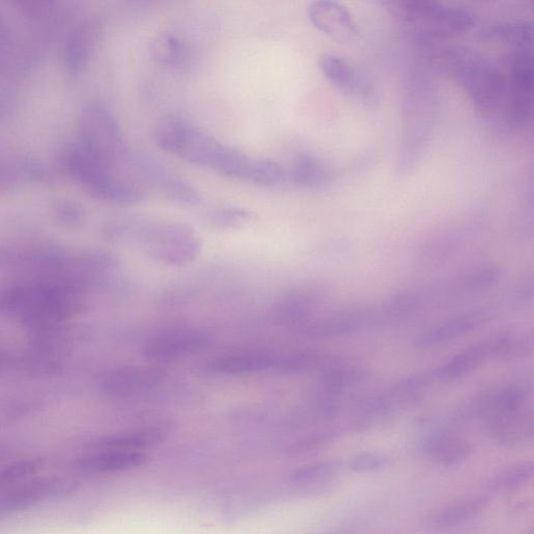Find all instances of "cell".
Instances as JSON below:
<instances>
[{
	"label": "cell",
	"mask_w": 534,
	"mask_h": 534,
	"mask_svg": "<svg viewBox=\"0 0 534 534\" xmlns=\"http://www.w3.org/2000/svg\"><path fill=\"white\" fill-rule=\"evenodd\" d=\"M106 239L130 242L152 260L168 266H186L202 254V242L190 227L177 223L120 220L103 229Z\"/></svg>",
	"instance_id": "obj_1"
},
{
	"label": "cell",
	"mask_w": 534,
	"mask_h": 534,
	"mask_svg": "<svg viewBox=\"0 0 534 534\" xmlns=\"http://www.w3.org/2000/svg\"><path fill=\"white\" fill-rule=\"evenodd\" d=\"M447 74L469 95L482 113H496L504 103L506 78L490 61L463 46L449 47L442 56Z\"/></svg>",
	"instance_id": "obj_2"
},
{
	"label": "cell",
	"mask_w": 534,
	"mask_h": 534,
	"mask_svg": "<svg viewBox=\"0 0 534 534\" xmlns=\"http://www.w3.org/2000/svg\"><path fill=\"white\" fill-rule=\"evenodd\" d=\"M62 164L67 173L96 200L131 206L144 198L143 190L138 185L115 173L89 151L80 139L67 145L63 151Z\"/></svg>",
	"instance_id": "obj_3"
},
{
	"label": "cell",
	"mask_w": 534,
	"mask_h": 534,
	"mask_svg": "<svg viewBox=\"0 0 534 534\" xmlns=\"http://www.w3.org/2000/svg\"><path fill=\"white\" fill-rule=\"evenodd\" d=\"M155 141L163 151L216 173L230 150L220 140L177 116L160 121L155 129Z\"/></svg>",
	"instance_id": "obj_4"
},
{
	"label": "cell",
	"mask_w": 534,
	"mask_h": 534,
	"mask_svg": "<svg viewBox=\"0 0 534 534\" xmlns=\"http://www.w3.org/2000/svg\"><path fill=\"white\" fill-rule=\"evenodd\" d=\"M390 12L409 32L423 38H446L469 31L475 22L474 15L464 9L438 3L387 2Z\"/></svg>",
	"instance_id": "obj_5"
},
{
	"label": "cell",
	"mask_w": 534,
	"mask_h": 534,
	"mask_svg": "<svg viewBox=\"0 0 534 534\" xmlns=\"http://www.w3.org/2000/svg\"><path fill=\"white\" fill-rule=\"evenodd\" d=\"M79 128L81 142L115 173L133 168L118 121L107 106L100 102L87 104L81 112Z\"/></svg>",
	"instance_id": "obj_6"
},
{
	"label": "cell",
	"mask_w": 534,
	"mask_h": 534,
	"mask_svg": "<svg viewBox=\"0 0 534 534\" xmlns=\"http://www.w3.org/2000/svg\"><path fill=\"white\" fill-rule=\"evenodd\" d=\"M509 62L504 103L507 118L514 126L529 123L533 110V57L532 50H515Z\"/></svg>",
	"instance_id": "obj_7"
},
{
	"label": "cell",
	"mask_w": 534,
	"mask_h": 534,
	"mask_svg": "<svg viewBox=\"0 0 534 534\" xmlns=\"http://www.w3.org/2000/svg\"><path fill=\"white\" fill-rule=\"evenodd\" d=\"M376 327L375 306L350 305L314 317L298 328L299 333L313 341L343 338Z\"/></svg>",
	"instance_id": "obj_8"
},
{
	"label": "cell",
	"mask_w": 534,
	"mask_h": 534,
	"mask_svg": "<svg viewBox=\"0 0 534 534\" xmlns=\"http://www.w3.org/2000/svg\"><path fill=\"white\" fill-rule=\"evenodd\" d=\"M214 342L212 332L202 328L165 331L148 339L142 347V356L155 362H168L204 352Z\"/></svg>",
	"instance_id": "obj_9"
},
{
	"label": "cell",
	"mask_w": 534,
	"mask_h": 534,
	"mask_svg": "<svg viewBox=\"0 0 534 534\" xmlns=\"http://www.w3.org/2000/svg\"><path fill=\"white\" fill-rule=\"evenodd\" d=\"M329 294L328 287L323 283L299 285L277 301L273 308V318L278 325L298 329L315 317Z\"/></svg>",
	"instance_id": "obj_10"
},
{
	"label": "cell",
	"mask_w": 534,
	"mask_h": 534,
	"mask_svg": "<svg viewBox=\"0 0 534 534\" xmlns=\"http://www.w3.org/2000/svg\"><path fill=\"white\" fill-rule=\"evenodd\" d=\"M282 354L263 350L221 354L205 360L202 369L207 374L225 377L279 373Z\"/></svg>",
	"instance_id": "obj_11"
},
{
	"label": "cell",
	"mask_w": 534,
	"mask_h": 534,
	"mask_svg": "<svg viewBox=\"0 0 534 534\" xmlns=\"http://www.w3.org/2000/svg\"><path fill=\"white\" fill-rule=\"evenodd\" d=\"M495 315L496 310L492 307H480L455 315L420 333L415 339V347L420 350L438 348L489 324Z\"/></svg>",
	"instance_id": "obj_12"
},
{
	"label": "cell",
	"mask_w": 534,
	"mask_h": 534,
	"mask_svg": "<svg viewBox=\"0 0 534 534\" xmlns=\"http://www.w3.org/2000/svg\"><path fill=\"white\" fill-rule=\"evenodd\" d=\"M102 31V21L96 16L83 17L72 27L64 47V64L69 76L83 74L100 43Z\"/></svg>",
	"instance_id": "obj_13"
},
{
	"label": "cell",
	"mask_w": 534,
	"mask_h": 534,
	"mask_svg": "<svg viewBox=\"0 0 534 534\" xmlns=\"http://www.w3.org/2000/svg\"><path fill=\"white\" fill-rule=\"evenodd\" d=\"M319 64L324 77L337 90L368 107L377 105L375 89L348 61L327 54L320 58Z\"/></svg>",
	"instance_id": "obj_14"
},
{
	"label": "cell",
	"mask_w": 534,
	"mask_h": 534,
	"mask_svg": "<svg viewBox=\"0 0 534 534\" xmlns=\"http://www.w3.org/2000/svg\"><path fill=\"white\" fill-rule=\"evenodd\" d=\"M420 450L434 465L453 468L470 458L473 446L453 429L440 428L423 436Z\"/></svg>",
	"instance_id": "obj_15"
},
{
	"label": "cell",
	"mask_w": 534,
	"mask_h": 534,
	"mask_svg": "<svg viewBox=\"0 0 534 534\" xmlns=\"http://www.w3.org/2000/svg\"><path fill=\"white\" fill-rule=\"evenodd\" d=\"M433 301L431 289L407 288L375 305L376 327L395 326L419 315Z\"/></svg>",
	"instance_id": "obj_16"
},
{
	"label": "cell",
	"mask_w": 534,
	"mask_h": 534,
	"mask_svg": "<svg viewBox=\"0 0 534 534\" xmlns=\"http://www.w3.org/2000/svg\"><path fill=\"white\" fill-rule=\"evenodd\" d=\"M163 380L156 371L137 367H120L108 371L100 379L104 395L114 399H131L150 392Z\"/></svg>",
	"instance_id": "obj_17"
},
{
	"label": "cell",
	"mask_w": 534,
	"mask_h": 534,
	"mask_svg": "<svg viewBox=\"0 0 534 534\" xmlns=\"http://www.w3.org/2000/svg\"><path fill=\"white\" fill-rule=\"evenodd\" d=\"M501 276L499 266L480 265L451 278L439 287H433L434 298L449 301L469 298L493 287Z\"/></svg>",
	"instance_id": "obj_18"
},
{
	"label": "cell",
	"mask_w": 534,
	"mask_h": 534,
	"mask_svg": "<svg viewBox=\"0 0 534 534\" xmlns=\"http://www.w3.org/2000/svg\"><path fill=\"white\" fill-rule=\"evenodd\" d=\"M312 26L339 42L354 40L358 35L356 23L350 12L334 2L312 3L307 10Z\"/></svg>",
	"instance_id": "obj_19"
},
{
	"label": "cell",
	"mask_w": 534,
	"mask_h": 534,
	"mask_svg": "<svg viewBox=\"0 0 534 534\" xmlns=\"http://www.w3.org/2000/svg\"><path fill=\"white\" fill-rule=\"evenodd\" d=\"M141 177L158 188L164 196L179 205L194 207L202 202L199 190L185 179L175 176L162 166L141 163L137 167Z\"/></svg>",
	"instance_id": "obj_20"
},
{
	"label": "cell",
	"mask_w": 534,
	"mask_h": 534,
	"mask_svg": "<svg viewBox=\"0 0 534 534\" xmlns=\"http://www.w3.org/2000/svg\"><path fill=\"white\" fill-rule=\"evenodd\" d=\"M485 422L494 440L501 445H517L533 436V414L527 405L492 416Z\"/></svg>",
	"instance_id": "obj_21"
},
{
	"label": "cell",
	"mask_w": 534,
	"mask_h": 534,
	"mask_svg": "<svg viewBox=\"0 0 534 534\" xmlns=\"http://www.w3.org/2000/svg\"><path fill=\"white\" fill-rule=\"evenodd\" d=\"M67 482L44 478L26 483L0 500V514H10L32 507L65 492Z\"/></svg>",
	"instance_id": "obj_22"
},
{
	"label": "cell",
	"mask_w": 534,
	"mask_h": 534,
	"mask_svg": "<svg viewBox=\"0 0 534 534\" xmlns=\"http://www.w3.org/2000/svg\"><path fill=\"white\" fill-rule=\"evenodd\" d=\"M145 459L138 451L102 450L79 459L74 467L84 474H106L140 467Z\"/></svg>",
	"instance_id": "obj_23"
},
{
	"label": "cell",
	"mask_w": 534,
	"mask_h": 534,
	"mask_svg": "<svg viewBox=\"0 0 534 534\" xmlns=\"http://www.w3.org/2000/svg\"><path fill=\"white\" fill-rule=\"evenodd\" d=\"M489 359H494L491 338L458 353L446 361L441 367L433 371L435 380L448 383L464 378Z\"/></svg>",
	"instance_id": "obj_24"
},
{
	"label": "cell",
	"mask_w": 534,
	"mask_h": 534,
	"mask_svg": "<svg viewBox=\"0 0 534 534\" xmlns=\"http://www.w3.org/2000/svg\"><path fill=\"white\" fill-rule=\"evenodd\" d=\"M171 423H159L107 436L97 443L102 450L137 451L161 443L172 431Z\"/></svg>",
	"instance_id": "obj_25"
},
{
	"label": "cell",
	"mask_w": 534,
	"mask_h": 534,
	"mask_svg": "<svg viewBox=\"0 0 534 534\" xmlns=\"http://www.w3.org/2000/svg\"><path fill=\"white\" fill-rule=\"evenodd\" d=\"M52 172L43 162L33 158L0 159V192L26 181H51Z\"/></svg>",
	"instance_id": "obj_26"
},
{
	"label": "cell",
	"mask_w": 534,
	"mask_h": 534,
	"mask_svg": "<svg viewBox=\"0 0 534 534\" xmlns=\"http://www.w3.org/2000/svg\"><path fill=\"white\" fill-rule=\"evenodd\" d=\"M489 502L488 497L481 496L452 503L432 515L428 523L434 529H450L463 525L479 516L488 507Z\"/></svg>",
	"instance_id": "obj_27"
},
{
	"label": "cell",
	"mask_w": 534,
	"mask_h": 534,
	"mask_svg": "<svg viewBox=\"0 0 534 534\" xmlns=\"http://www.w3.org/2000/svg\"><path fill=\"white\" fill-rule=\"evenodd\" d=\"M289 179L301 188L320 190L329 184L331 175L320 158L304 153L299 155L291 166Z\"/></svg>",
	"instance_id": "obj_28"
},
{
	"label": "cell",
	"mask_w": 534,
	"mask_h": 534,
	"mask_svg": "<svg viewBox=\"0 0 534 534\" xmlns=\"http://www.w3.org/2000/svg\"><path fill=\"white\" fill-rule=\"evenodd\" d=\"M150 52L159 66L168 69H179L188 60L186 44L172 33L158 34L151 42Z\"/></svg>",
	"instance_id": "obj_29"
},
{
	"label": "cell",
	"mask_w": 534,
	"mask_h": 534,
	"mask_svg": "<svg viewBox=\"0 0 534 534\" xmlns=\"http://www.w3.org/2000/svg\"><path fill=\"white\" fill-rule=\"evenodd\" d=\"M494 359H516L532 353L534 341L529 331L508 330L492 338Z\"/></svg>",
	"instance_id": "obj_30"
},
{
	"label": "cell",
	"mask_w": 534,
	"mask_h": 534,
	"mask_svg": "<svg viewBox=\"0 0 534 534\" xmlns=\"http://www.w3.org/2000/svg\"><path fill=\"white\" fill-rule=\"evenodd\" d=\"M533 27L529 21H515L495 24L484 30V38L499 40L515 50H532Z\"/></svg>",
	"instance_id": "obj_31"
},
{
	"label": "cell",
	"mask_w": 534,
	"mask_h": 534,
	"mask_svg": "<svg viewBox=\"0 0 534 534\" xmlns=\"http://www.w3.org/2000/svg\"><path fill=\"white\" fill-rule=\"evenodd\" d=\"M32 57L19 50L14 33L0 13V72L22 69L31 64Z\"/></svg>",
	"instance_id": "obj_32"
},
{
	"label": "cell",
	"mask_w": 534,
	"mask_h": 534,
	"mask_svg": "<svg viewBox=\"0 0 534 534\" xmlns=\"http://www.w3.org/2000/svg\"><path fill=\"white\" fill-rule=\"evenodd\" d=\"M254 214L245 208L222 206L211 210L207 217V224L216 230L228 231L245 227L250 224Z\"/></svg>",
	"instance_id": "obj_33"
},
{
	"label": "cell",
	"mask_w": 534,
	"mask_h": 534,
	"mask_svg": "<svg viewBox=\"0 0 534 534\" xmlns=\"http://www.w3.org/2000/svg\"><path fill=\"white\" fill-rule=\"evenodd\" d=\"M341 461L327 459L296 470L290 476L291 483L299 487L319 484L334 477L341 470Z\"/></svg>",
	"instance_id": "obj_34"
},
{
	"label": "cell",
	"mask_w": 534,
	"mask_h": 534,
	"mask_svg": "<svg viewBox=\"0 0 534 534\" xmlns=\"http://www.w3.org/2000/svg\"><path fill=\"white\" fill-rule=\"evenodd\" d=\"M534 475V466L531 463L519 464L508 468L496 476L491 484L493 494H509L524 487Z\"/></svg>",
	"instance_id": "obj_35"
},
{
	"label": "cell",
	"mask_w": 534,
	"mask_h": 534,
	"mask_svg": "<svg viewBox=\"0 0 534 534\" xmlns=\"http://www.w3.org/2000/svg\"><path fill=\"white\" fill-rule=\"evenodd\" d=\"M53 212L56 222L68 229H80L87 220L85 207L77 201H59L55 204Z\"/></svg>",
	"instance_id": "obj_36"
},
{
	"label": "cell",
	"mask_w": 534,
	"mask_h": 534,
	"mask_svg": "<svg viewBox=\"0 0 534 534\" xmlns=\"http://www.w3.org/2000/svg\"><path fill=\"white\" fill-rule=\"evenodd\" d=\"M339 434H341V430L337 426L315 430L291 446V452L300 454L322 448L335 441Z\"/></svg>",
	"instance_id": "obj_37"
},
{
	"label": "cell",
	"mask_w": 534,
	"mask_h": 534,
	"mask_svg": "<svg viewBox=\"0 0 534 534\" xmlns=\"http://www.w3.org/2000/svg\"><path fill=\"white\" fill-rule=\"evenodd\" d=\"M392 459L385 454L367 452L354 456L349 461L350 471L357 474L379 472L391 467Z\"/></svg>",
	"instance_id": "obj_38"
},
{
	"label": "cell",
	"mask_w": 534,
	"mask_h": 534,
	"mask_svg": "<svg viewBox=\"0 0 534 534\" xmlns=\"http://www.w3.org/2000/svg\"><path fill=\"white\" fill-rule=\"evenodd\" d=\"M43 466L41 459H27L0 470V485L12 483L37 473Z\"/></svg>",
	"instance_id": "obj_39"
},
{
	"label": "cell",
	"mask_w": 534,
	"mask_h": 534,
	"mask_svg": "<svg viewBox=\"0 0 534 534\" xmlns=\"http://www.w3.org/2000/svg\"><path fill=\"white\" fill-rule=\"evenodd\" d=\"M26 261L27 251H22L9 246L0 245V269L26 266Z\"/></svg>",
	"instance_id": "obj_40"
},
{
	"label": "cell",
	"mask_w": 534,
	"mask_h": 534,
	"mask_svg": "<svg viewBox=\"0 0 534 534\" xmlns=\"http://www.w3.org/2000/svg\"><path fill=\"white\" fill-rule=\"evenodd\" d=\"M533 298V281L527 280L520 283L508 296V303L521 306L528 304Z\"/></svg>",
	"instance_id": "obj_41"
},
{
	"label": "cell",
	"mask_w": 534,
	"mask_h": 534,
	"mask_svg": "<svg viewBox=\"0 0 534 534\" xmlns=\"http://www.w3.org/2000/svg\"><path fill=\"white\" fill-rule=\"evenodd\" d=\"M9 364V358L6 353L0 350V372H3Z\"/></svg>",
	"instance_id": "obj_42"
}]
</instances>
